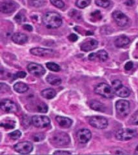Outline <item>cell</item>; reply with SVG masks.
Listing matches in <instances>:
<instances>
[{
    "label": "cell",
    "mask_w": 138,
    "mask_h": 155,
    "mask_svg": "<svg viewBox=\"0 0 138 155\" xmlns=\"http://www.w3.org/2000/svg\"><path fill=\"white\" fill-rule=\"evenodd\" d=\"M43 22L48 28H58L62 24L61 17L56 12H47L43 15Z\"/></svg>",
    "instance_id": "1"
},
{
    "label": "cell",
    "mask_w": 138,
    "mask_h": 155,
    "mask_svg": "<svg viewBox=\"0 0 138 155\" xmlns=\"http://www.w3.org/2000/svg\"><path fill=\"white\" fill-rule=\"evenodd\" d=\"M51 141L56 146L62 147L70 144V139L67 133L59 132L53 136V137L51 138Z\"/></svg>",
    "instance_id": "2"
},
{
    "label": "cell",
    "mask_w": 138,
    "mask_h": 155,
    "mask_svg": "<svg viewBox=\"0 0 138 155\" xmlns=\"http://www.w3.org/2000/svg\"><path fill=\"white\" fill-rule=\"evenodd\" d=\"M113 88H111L109 85L106 83H99L94 88V91L97 94L107 98V99H112L114 97Z\"/></svg>",
    "instance_id": "3"
},
{
    "label": "cell",
    "mask_w": 138,
    "mask_h": 155,
    "mask_svg": "<svg viewBox=\"0 0 138 155\" xmlns=\"http://www.w3.org/2000/svg\"><path fill=\"white\" fill-rule=\"evenodd\" d=\"M112 88L115 91L116 95H118L120 97H128L130 94V91L128 87H124L122 84V82L120 80H114L112 83H111Z\"/></svg>",
    "instance_id": "4"
},
{
    "label": "cell",
    "mask_w": 138,
    "mask_h": 155,
    "mask_svg": "<svg viewBox=\"0 0 138 155\" xmlns=\"http://www.w3.org/2000/svg\"><path fill=\"white\" fill-rule=\"evenodd\" d=\"M137 136V132L129 128L120 129L116 133V137L120 140H128Z\"/></svg>",
    "instance_id": "5"
},
{
    "label": "cell",
    "mask_w": 138,
    "mask_h": 155,
    "mask_svg": "<svg viewBox=\"0 0 138 155\" xmlns=\"http://www.w3.org/2000/svg\"><path fill=\"white\" fill-rule=\"evenodd\" d=\"M90 124L94 128H99V129H104L106 128L108 125V122L106 118L103 116H92L89 120Z\"/></svg>",
    "instance_id": "6"
},
{
    "label": "cell",
    "mask_w": 138,
    "mask_h": 155,
    "mask_svg": "<svg viewBox=\"0 0 138 155\" xmlns=\"http://www.w3.org/2000/svg\"><path fill=\"white\" fill-rule=\"evenodd\" d=\"M116 111L121 116H127L130 111V104L124 99H120L116 104Z\"/></svg>",
    "instance_id": "7"
},
{
    "label": "cell",
    "mask_w": 138,
    "mask_h": 155,
    "mask_svg": "<svg viewBox=\"0 0 138 155\" xmlns=\"http://www.w3.org/2000/svg\"><path fill=\"white\" fill-rule=\"evenodd\" d=\"M31 123L36 128H46L50 124V120L47 116H34L31 118Z\"/></svg>",
    "instance_id": "8"
},
{
    "label": "cell",
    "mask_w": 138,
    "mask_h": 155,
    "mask_svg": "<svg viewBox=\"0 0 138 155\" xmlns=\"http://www.w3.org/2000/svg\"><path fill=\"white\" fill-rule=\"evenodd\" d=\"M14 149L16 152L19 153L27 154L32 151L33 145L31 142H28V141H22V142L18 143L15 145Z\"/></svg>",
    "instance_id": "9"
},
{
    "label": "cell",
    "mask_w": 138,
    "mask_h": 155,
    "mask_svg": "<svg viewBox=\"0 0 138 155\" xmlns=\"http://www.w3.org/2000/svg\"><path fill=\"white\" fill-rule=\"evenodd\" d=\"M112 17L115 19L116 24L119 27H124L128 24V16L123 14V12H121L120 11H116L113 12L112 14Z\"/></svg>",
    "instance_id": "10"
},
{
    "label": "cell",
    "mask_w": 138,
    "mask_h": 155,
    "mask_svg": "<svg viewBox=\"0 0 138 155\" xmlns=\"http://www.w3.org/2000/svg\"><path fill=\"white\" fill-rule=\"evenodd\" d=\"M28 70L30 72V74L37 77H41L45 73L44 68L40 64H36V63H30L28 65Z\"/></svg>",
    "instance_id": "11"
},
{
    "label": "cell",
    "mask_w": 138,
    "mask_h": 155,
    "mask_svg": "<svg viewBox=\"0 0 138 155\" xmlns=\"http://www.w3.org/2000/svg\"><path fill=\"white\" fill-rule=\"evenodd\" d=\"M0 106H1L2 110H3L6 112H9V113L15 112L18 110L16 104H15L14 102H12V100H10V99H3V100H2L1 104H0Z\"/></svg>",
    "instance_id": "12"
},
{
    "label": "cell",
    "mask_w": 138,
    "mask_h": 155,
    "mask_svg": "<svg viewBox=\"0 0 138 155\" xmlns=\"http://www.w3.org/2000/svg\"><path fill=\"white\" fill-rule=\"evenodd\" d=\"M90 138H91V133L87 128H82L77 132V139L78 142L81 144H86L90 140Z\"/></svg>",
    "instance_id": "13"
},
{
    "label": "cell",
    "mask_w": 138,
    "mask_h": 155,
    "mask_svg": "<svg viewBox=\"0 0 138 155\" xmlns=\"http://www.w3.org/2000/svg\"><path fill=\"white\" fill-rule=\"evenodd\" d=\"M17 7H18V5L15 2L11 1V0H7L1 4V12L3 13H12L15 11Z\"/></svg>",
    "instance_id": "14"
},
{
    "label": "cell",
    "mask_w": 138,
    "mask_h": 155,
    "mask_svg": "<svg viewBox=\"0 0 138 155\" xmlns=\"http://www.w3.org/2000/svg\"><path fill=\"white\" fill-rule=\"evenodd\" d=\"M107 58L108 55L105 50H99L97 53H93L89 55V59L91 61L99 60L100 61H105Z\"/></svg>",
    "instance_id": "15"
},
{
    "label": "cell",
    "mask_w": 138,
    "mask_h": 155,
    "mask_svg": "<svg viewBox=\"0 0 138 155\" xmlns=\"http://www.w3.org/2000/svg\"><path fill=\"white\" fill-rule=\"evenodd\" d=\"M98 41L95 40H89L81 44V49L84 52H88V51L94 50V48H97L98 46Z\"/></svg>",
    "instance_id": "16"
},
{
    "label": "cell",
    "mask_w": 138,
    "mask_h": 155,
    "mask_svg": "<svg viewBox=\"0 0 138 155\" xmlns=\"http://www.w3.org/2000/svg\"><path fill=\"white\" fill-rule=\"evenodd\" d=\"M31 54L39 57H45V56H49L53 54V51L48 48H31L30 50Z\"/></svg>",
    "instance_id": "17"
},
{
    "label": "cell",
    "mask_w": 138,
    "mask_h": 155,
    "mask_svg": "<svg viewBox=\"0 0 138 155\" xmlns=\"http://www.w3.org/2000/svg\"><path fill=\"white\" fill-rule=\"evenodd\" d=\"M56 120L58 123V124L64 128H70V126L72 125V120L67 117H64V116H56Z\"/></svg>",
    "instance_id": "18"
},
{
    "label": "cell",
    "mask_w": 138,
    "mask_h": 155,
    "mask_svg": "<svg viewBox=\"0 0 138 155\" xmlns=\"http://www.w3.org/2000/svg\"><path fill=\"white\" fill-rule=\"evenodd\" d=\"M12 41L15 44L18 45H24L28 41V36L24 33L17 32L12 36Z\"/></svg>",
    "instance_id": "19"
},
{
    "label": "cell",
    "mask_w": 138,
    "mask_h": 155,
    "mask_svg": "<svg viewBox=\"0 0 138 155\" xmlns=\"http://www.w3.org/2000/svg\"><path fill=\"white\" fill-rule=\"evenodd\" d=\"M130 43V40L128 38V36H120L117 37L115 41V44H116V47L118 48H122V47H124V46L128 45V44Z\"/></svg>",
    "instance_id": "20"
},
{
    "label": "cell",
    "mask_w": 138,
    "mask_h": 155,
    "mask_svg": "<svg viewBox=\"0 0 138 155\" xmlns=\"http://www.w3.org/2000/svg\"><path fill=\"white\" fill-rule=\"evenodd\" d=\"M89 105L90 107V108L94 110V111L104 112L106 110V107H105L104 104H102L101 102L97 101V100H91V101L90 102Z\"/></svg>",
    "instance_id": "21"
},
{
    "label": "cell",
    "mask_w": 138,
    "mask_h": 155,
    "mask_svg": "<svg viewBox=\"0 0 138 155\" xmlns=\"http://www.w3.org/2000/svg\"><path fill=\"white\" fill-rule=\"evenodd\" d=\"M14 90L18 93L22 94V93H25L26 91H28V87L24 82H17L14 85Z\"/></svg>",
    "instance_id": "22"
},
{
    "label": "cell",
    "mask_w": 138,
    "mask_h": 155,
    "mask_svg": "<svg viewBox=\"0 0 138 155\" xmlns=\"http://www.w3.org/2000/svg\"><path fill=\"white\" fill-rule=\"evenodd\" d=\"M41 95L47 99H51L56 96V91L52 88H47L41 91Z\"/></svg>",
    "instance_id": "23"
},
{
    "label": "cell",
    "mask_w": 138,
    "mask_h": 155,
    "mask_svg": "<svg viewBox=\"0 0 138 155\" xmlns=\"http://www.w3.org/2000/svg\"><path fill=\"white\" fill-rule=\"evenodd\" d=\"M46 80H47V82H48L49 84L53 85V86L60 85L61 82V79L60 78L52 74L48 75V77L46 78Z\"/></svg>",
    "instance_id": "24"
},
{
    "label": "cell",
    "mask_w": 138,
    "mask_h": 155,
    "mask_svg": "<svg viewBox=\"0 0 138 155\" xmlns=\"http://www.w3.org/2000/svg\"><path fill=\"white\" fill-rule=\"evenodd\" d=\"M1 126L5 128L6 129H12V128H15V122L14 120H7L6 122L2 121L1 123Z\"/></svg>",
    "instance_id": "25"
},
{
    "label": "cell",
    "mask_w": 138,
    "mask_h": 155,
    "mask_svg": "<svg viewBox=\"0 0 138 155\" xmlns=\"http://www.w3.org/2000/svg\"><path fill=\"white\" fill-rule=\"evenodd\" d=\"M46 67L48 68L49 70L52 71H55V72H58L61 70V67L58 64H56L54 62H48L46 64Z\"/></svg>",
    "instance_id": "26"
},
{
    "label": "cell",
    "mask_w": 138,
    "mask_h": 155,
    "mask_svg": "<svg viewBox=\"0 0 138 155\" xmlns=\"http://www.w3.org/2000/svg\"><path fill=\"white\" fill-rule=\"evenodd\" d=\"M29 4L34 7H41L44 4V0H28Z\"/></svg>",
    "instance_id": "27"
},
{
    "label": "cell",
    "mask_w": 138,
    "mask_h": 155,
    "mask_svg": "<svg viewBox=\"0 0 138 155\" xmlns=\"http://www.w3.org/2000/svg\"><path fill=\"white\" fill-rule=\"evenodd\" d=\"M90 3V0H77L76 6L79 8H85Z\"/></svg>",
    "instance_id": "28"
},
{
    "label": "cell",
    "mask_w": 138,
    "mask_h": 155,
    "mask_svg": "<svg viewBox=\"0 0 138 155\" xmlns=\"http://www.w3.org/2000/svg\"><path fill=\"white\" fill-rule=\"evenodd\" d=\"M95 3L99 7L107 8L110 5V0H95Z\"/></svg>",
    "instance_id": "29"
},
{
    "label": "cell",
    "mask_w": 138,
    "mask_h": 155,
    "mask_svg": "<svg viewBox=\"0 0 138 155\" xmlns=\"http://www.w3.org/2000/svg\"><path fill=\"white\" fill-rule=\"evenodd\" d=\"M8 136H9V137L11 139H12V140H18L21 137V132L19 130H15L14 132H12V133H9Z\"/></svg>",
    "instance_id": "30"
},
{
    "label": "cell",
    "mask_w": 138,
    "mask_h": 155,
    "mask_svg": "<svg viewBox=\"0 0 138 155\" xmlns=\"http://www.w3.org/2000/svg\"><path fill=\"white\" fill-rule=\"evenodd\" d=\"M50 2L53 6H55L56 7L60 8V9L63 8L64 6H65V3H64L62 0H50Z\"/></svg>",
    "instance_id": "31"
},
{
    "label": "cell",
    "mask_w": 138,
    "mask_h": 155,
    "mask_svg": "<svg viewBox=\"0 0 138 155\" xmlns=\"http://www.w3.org/2000/svg\"><path fill=\"white\" fill-rule=\"evenodd\" d=\"M37 111L41 113H46L48 111V106L46 105L44 103H41V104H39V106L37 107Z\"/></svg>",
    "instance_id": "32"
},
{
    "label": "cell",
    "mask_w": 138,
    "mask_h": 155,
    "mask_svg": "<svg viewBox=\"0 0 138 155\" xmlns=\"http://www.w3.org/2000/svg\"><path fill=\"white\" fill-rule=\"evenodd\" d=\"M15 20L17 23H19V24H22L23 22H24L26 20V17L24 16L22 13H19V14H17L16 15H15Z\"/></svg>",
    "instance_id": "33"
},
{
    "label": "cell",
    "mask_w": 138,
    "mask_h": 155,
    "mask_svg": "<svg viewBox=\"0 0 138 155\" xmlns=\"http://www.w3.org/2000/svg\"><path fill=\"white\" fill-rule=\"evenodd\" d=\"M130 122L133 125H138V111L133 114L130 119Z\"/></svg>",
    "instance_id": "34"
},
{
    "label": "cell",
    "mask_w": 138,
    "mask_h": 155,
    "mask_svg": "<svg viewBox=\"0 0 138 155\" xmlns=\"http://www.w3.org/2000/svg\"><path fill=\"white\" fill-rule=\"evenodd\" d=\"M26 76V73L24 72V71H19V72L16 73L15 74L13 75V78H12V79L15 80L16 79V78H23Z\"/></svg>",
    "instance_id": "35"
},
{
    "label": "cell",
    "mask_w": 138,
    "mask_h": 155,
    "mask_svg": "<svg viewBox=\"0 0 138 155\" xmlns=\"http://www.w3.org/2000/svg\"><path fill=\"white\" fill-rule=\"evenodd\" d=\"M44 138V136L43 133H39V134H36V135L33 136V140L35 141H40V140H42Z\"/></svg>",
    "instance_id": "36"
},
{
    "label": "cell",
    "mask_w": 138,
    "mask_h": 155,
    "mask_svg": "<svg viewBox=\"0 0 138 155\" xmlns=\"http://www.w3.org/2000/svg\"><path fill=\"white\" fill-rule=\"evenodd\" d=\"M133 67V63L132 61H129V62L126 63V65H124V69L125 70H131Z\"/></svg>",
    "instance_id": "37"
},
{
    "label": "cell",
    "mask_w": 138,
    "mask_h": 155,
    "mask_svg": "<svg viewBox=\"0 0 138 155\" xmlns=\"http://www.w3.org/2000/svg\"><path fill=\"white\" fill-rule=\"evenodd\" d=\"M69 40H70V41H72V42H74V41H76L77 40V35H75V34H71V35H70L69 36Z\"/></svg>",
    "instance_id": "38"
},
{
    "label": "cell",
    "mask_w": 138,
    "mask_h": 155,
    "mask_svg": "<svg viewBox=\"0 0 138 155\" xmlns=\"http://www.w3.org/2000/svg\"><path fill=\"white\" fill-rule=\"evenodd\" d=\"M71 153L68 151H62V150H58L54 152V154H70Z\"/></svg>",
    "instance_id": "39"
},
{
    "label": "cell",
    "mask_w": 138,
    "mask_h": 155,
    "mask_svg": "<svg viewBox=\"0 0 138 155\" xmlns=\"http://www.w3.org/2000/svg\"><path fill=\"white\" fill-rule=\"evenodd\" d=\"M24 28L26 29V30H28L29 31H32V27L31 25H29V24H25V25H24Z\"/></svg>",
    "instance_id": "40"
},
{
    "label": "cell",
    "mask_w": 138,
    "mask_h": 155,
    "mask_svg": "<svg viewBox=\"0 0 138 155\" xmlns=\"http://www.w3.org/2000/svg\"><path fill=\"white\" fill-rule=\"evenodd\" d=\"M135 153H136V154H138V146H137V147H136V149Z\"/></svg>",
    "instance_id": "41"
}]
</instances>
